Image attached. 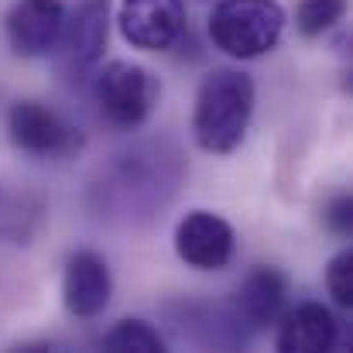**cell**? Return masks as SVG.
<instances>
[{"label":"cell","mask_w":353,"mask_h":353,"mask_svg":"<svg viewBox=\"0 0 353 353\" xmlns=\"http://www.w3.org/2000/svg\"><path fill=\"white\" fill-rule=\"evenodd\" d=\"M234 227L210 210H192L175 227V254L192 271H223L234 261Z\"/></svg>","instance_id":"8992f818"},{"label":"cell","mask_w":353,"mask_h":353,"mask_svg":"<svg viewBox=\"0 0 353 353\" xmlns=\"http://www.w3.org/2000/svg\"><path fill=\"white\" fill-rule=\"evenodd\" d=\"M117 28L130 48L168 52L189 28L185 0H120Z\"/></svg>","instance_id":"5b68a950"},{"label":"cell","mask_w":353,"mask_h":353,"mask_svg":"<svg viewBox=\"0 0 353 353\" xmlns=\"http://www.w3.org/2000/svg\"><path fill=\"white\" fill-rule=\"evenodd\" d=\"M347 14V0H299L295 7V28L305 38H323L330 28H336Z\"/></svg>","instance_id":"4fadbf2b"},{"label":"cell","mask_w":353,"mask_h":353,"mask_svg":"<svg viewBox=\"0 0 353 353\" xmlns=\"http://www.w3.org/2000/svg\"><path fill=\"white\" fill-rule=\"evenodd\" d=\"M285 305H288V278L271 264L254 268L234 292V319L250 333L274 326Z\"/></svg>","instance_id":"9c48e42d"},{"label":"cell","mask_w":353,"mask_h":353,"mask_svg":"<svg viewBox=\"0 0 353 353\" xmlns=\"http://www.w3.org/2000/svg\"><path fill=\"white\" fill-rule=\"evenodd\" d=\"M326 288H330V299L340 309H353V247L340 250L330 261V268H326Z\"/></svg>","instance_id":"5bb4252c"},{"label":"cell","mask_w":353,"mask_h":353,"mask_svg":"<svg viewBox=\"0 0 353 353\" xmlns=\"http://www.w3.org/2000/svg\"><path fill=\"white\" fill-rule=\"evenodd\" d=\"M7 134L14 148L34 158H72L83 148L79 127L38 100H17L7 110Z\"/></svg>","instance_id":"277c9868"},{"label":"cell","mask_w":353,"mask_h":353,"mask_svg":"<svg viewBox=\"0 0 353 353\" xmlns=\"http://www.w3.org/2000/svg\"><path fill=\"white\" fill-rule=\"evenodd\" d=\"M62 28H65L62 0H17L3 21L7 45L17 59H45L48 52H55Z\"/></svg>","instance_id":"52a82bcc"},{"label":"cell","mask_w":353,"mask_h":353,"mask_svg":"<svg viewBox=\"0 0 353 353\" xmlns=\"http://www.w3.org/2000/svg\"><path fill=\"white\" fill-rule=\"evenodd\" d=\"M254 117V79L240 69H213L196 93L192 134L210 154H234Z\"/></svg>","instance_id":"6da1fadb"},{"label":"cell","mask_w":353,"mask_h":353,"mask_svg":"<svg viewBox=\"0 0 353 353\" xmlns=\"http://www.w3.org/2000/svg\"><path fill=\"white\" fill-rule=\"evenodd\" d=\"M323 223L336 236H353V196H336L323 210Z\"/></svg>","instance_id":"9a60e30c"},{"label":"cell","mask_w":353,"mask_h":353,"mask_svg":"<svg viewBox=\"0 0 353 353\" xmlns=\"http://www.w3.org/2000/svg\"><path fill=\"white\" fill-rule=\"evenodd\" d=\"M110 292H114V278H110V264L103 254L79 247L65 257L62 302L76 319H97L110 305Z\"/></svg>","instance_id":"ba28073f"},{"label":"cell","mask_w":353,"mask_h":353,"mask_svg":"<svg viewBox=\"0 0 353 353\" xmlns=\"http://www.w3.org/2000/svg\"><path fill=\"white\" fill-rule=\"evenodd\" d=\"M288 14L278 0H220L210 14V41L230 59H261L285 34Z\"/></svg>","instance_id":"7a4b0ae2"},{"label":"cell","mask_w":353,"mask_h":353,"mask_svg":"<svg viewBox=\"0 0 353 353\" xmlns=\"http://www.w3.org/2000/svg\"><path fill=\"white\" fill-rule=\"evenodd\" d=\"M274 347L281 353H326L336 347L340 326L323 302H302L274 323Z\"/></svg>","instance_id":"8fae6325"},{"label":"cell","mask_w":353,"mask_h":353,"mask_svg":"<svg viewBox=\"0 0 353 353\" xmlns=\"http://www.w3.org/2000/svg\"><path fill=\"white\" fill-rule=\"evenodd\" d=\"M107 353H165V336L144 319H120L117 326L100 340Z\"/></svg>","instance_id":"7c38bea8"},{"label":"cell","mask_w":353,"mask_h":353,"mask_svg":"<svg viewBox=\"0 0 353 353\" xmlns=\"http://www.w3.org/2000/svg\"><path fill=\"white\" fill-rule=\"evenodd\" d=\"M161 83L137 62H107L93 79V100L107 123L120 130H134L158 107Z\"/></svg>","instance_id":"3957f363"},{"label":"cell","mask_w":353,"mask_h":353,"mask_svg":"<svg viewBox=\"0 0 353 353\" xmlns=\"http://www.w3.org/2000/svg\"><path fill=\"white\" fill-rule=\"evenodd\" d=\"M110 34V0H79L72 14H65L62 48L72 72H90L100 65Z\"/></svg>","instance_id":"30bf717a"}]
</instances>
